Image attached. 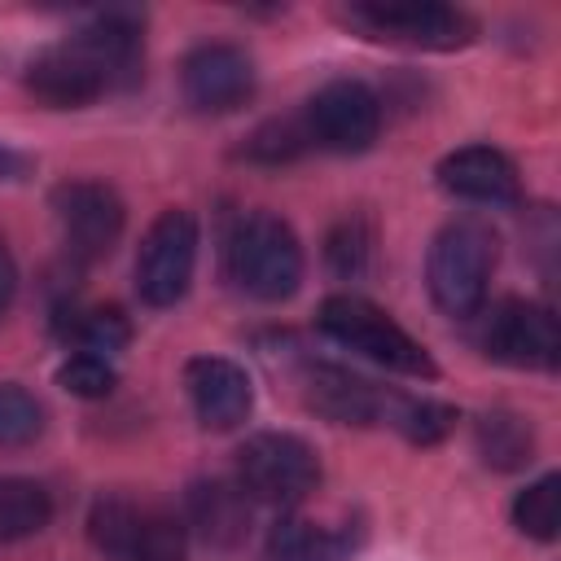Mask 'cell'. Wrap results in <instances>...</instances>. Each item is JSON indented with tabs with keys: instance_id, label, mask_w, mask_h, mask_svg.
<instances>
[{
	"instance_id": "obj_1",
	"label": "cell",
	"mask_w": 561,
	"mask_h": 561,
	"mask_svg": "<svg viewBox=\"0 0 561 561\" xmlns=\"http://www.w3.org/2000/svg\"><path fill=\"white\" fill-rule=\"evenodd\" d=\"M145 18L131 9L92 13L75 35L39 48L26 61V92L48 110H83L96 96L131 83L145 57Z\"/></svg>"
},
{
	"instance_id": "obj_2",
	"label": "cell",
	"mask_w": 561,
	"mask_h": 561,
	"mask_svg": "<svg viewBox=\"0 0 561 561\" xmlns=\"http://www.w3.org/2000/svg\"><path fill=\"white\" fill-rule=\"evenodd\" d=\"M224 276L237 294L280 302L302 280V245L272 210H241L224 232Z\"/></svg>"
},
{
	"instance_id": "obj_3",
	"label": "cell",
	"mask_w": 561,
	"mask_h": 561,
	"mask_svg": "<svg viewBox=\"0 0 561 561\" xmlns=\"http://www.w3.org/2000/svg\"><path fill=\"white\" fill-rule=\"evenodd\" d=\"M495 263H500L495 232L482 219H451L430 241V259H425L430 298L447 316H473V311H482L486 289H491V276H495Z\"/></svg>"
},
{
	"instance_id": "obj_4",
	"label": "cell",
	"mask_w": 561,
	"mask_h": 561,
	"mask_svg": "<svg viewBox=\"0 0 561 561\" xmlns=\"http://www.w3.org/2000/svg\"><path fill=\"white\" fill-rule=\"evenodd\" d=\"M316 324L337 346H346V351H355V355H364V359H373L399 377H434L438 373L430 351L403 324H394L377 302H368L359 294H329L320 302Z\"/></svg>"
},
{
	"instance_id": "obj_5",
	"label": "cell",
	"mask_w": 561,
	"mask_h": 561,
	"mask_svg": "<svg viewBox=\"0 0 561 561\" xmlns=\"http://www.w3.org/2000/svg\"><path fill=\"white\" fill-rule=\"evenodd\" d=\"M184 535L188 530L171 508L123 491L101 495L88 513V539L114 561H180Z\"/></svg>"
},
{
	"instance_id": "obj_6",
	"label": "cell",
	"mask_w": 561,
	"mask_h": 561,
	"mask_svg": "<svg viewBox=\"0 0 561 561\" xmlns=\"http://www.w3.org/2000/svg\"><path fill=\"white\" fill-rule=\"evenodd\" d=\"M237 486L254 504L294 508L320 486V456L307 438L285 430L250 434L237 447Z\"/></svg>"
},
{
	"instance_id": "obj_7",
	"label": "cell",
	"mask_w": 561,
	"mask_h": 561,
	"mask_svg": "<svg viewBox=\"0 0 561 561\" xmlns=\"http://www.w3.org/2000/svg\"><path fill=\"white\" fill-rule=\"evenodd\" d=\"M197 267V219L180 206L162 210L136 250V294L145 307H175Z\"/></svg>"
},
{
	"instance_id": "obj_8",
	"label": "cell",
	"mask_w": 561,
	"mask_h": 561,
	"mask_svg": "<svg viewBox=\"0 0 561 561\" xmlns=\"http://www.w3.org/2000/svg\"><path fill=\"white\" fill-rule=\"evenodd\" d=\"M342 22L368 39L434 48V53L465 48L478 35L473 18L451 4H351L342 9Z\"/></svg>"
},
{
	"instance_id": "obj_9",
	"label": "cell",
	"mask_w": 561,
	"mask_h": 561,
	"mask_svg": "<svg viewBox=\"0 0 561 561\" xmlns=\"http://www.w3.org/2000/svg\"><path fill=\"white\" fill-rule=\"evenodd\" d=\"M302 131L316 149L329 153H364L381 131V101L359 79H329L302 105Z\"/></svg>"
},
{
	"instance_id": "obj_10",
	"label": "cell",
	"mask_w": 561,
	"mask_h": 561,
	"mask_svg": "<svg viewBox=\"0 0 561 561\" xmlns=\"http://www.w3.org/2000/svg\"><path fill=\"white\" fill-rule=\"evenodd\" d=\"M53 219L66 254L75 263H96L118 245L127 210L123 197L101 180H61L53 188Z\"/></svg>"
},
{
	"instance_id": "obj_11",
	"label": "cell",
	"mask_w": 561,
	"mask_h": 561,
	"mask_svg": "<svg viewBox=\"0 0 561 561\" xmlns=\"http://www.w3.org/2000/svg\"><path fill=\"white\" fill-rule=\"evenodd\" d=\"M482 355L508 368H557L561 359V333L557 316L543 302L530 298H504L482 316L478 329Z\"/></svg>"
},
{
	"instance_id": "obj_12",
	"label": "cell",
	"mask_w": 561,
	"mask_h": 561,
	"mask_svg": "<svg viewBox=\"0 0 561 561\" xmlns=\"http://www.w3.org/2000/svg\"><path fill=\"white\" fill-rule=\"evenodd\" d=\"M180 88L197 114H232L254 96V61L237 44H197L180 61Z\"/></svg>"
},
{
	"instance_id": "obj_13",
	"label": "cell",
	"mask_w": 561,
	"mask_h": 561,
	"mask_svg": "<svg viewBox=\"0 0 561 561\" xmlns=\"http://www.w3.org/2000/svg\"><path fill=\"white\" fill-rule=\"evenodd\" d=\"M184 386L193 399V412L206 430H237L254 408L250 373L237 359L224 355H197L184 364Z\"/></svg>"
},
{
	"instance_id": "obj_14",
	"label": "cell",
	"mask_w": 561,
	"mask_h": 561,
	"mask_svg": "<svg viewBox=\"0 0 561 561\" xmlns=\"http://www.w3.org/2000/svg\"><path fill=\"white\" fill-rule=\"evenodd\" d=\"M394 390L342 368V364H311L307 368V408L337 425H386Z\"/></svg>"
},
{
	"instance_id": "obj_15",
	"label": "cell",
	"mask_w": 561,
	"mask_h": 561,
	"mask_svg": "<svg viewBox=\"0 0 561 561\" xmlns=\"http://www.w3.org/2000/svg\"><path fill=\"white\" fill-rule=\"evenodd\" d=\"M184 530H193L210 548H237L250 535L254 500L237 486V478H202L184 491Z\"/></svg>"
},
{
	"instance_id": "obj_16",
	"label": "cell",
	"mask_w": 561,
	"mask_h": 561,
	"mask_svg": "<svg viewBox=\"0 0 561 561\" xmlns=\"http://www.w3.org/2000/svg\"><path fill=\"white\" fill-rule=\"evenodd\" d=\"M438 184L460 197V202H478V206H513L522 184H517V167L508 153L491 149V145H465L451 149L438 162Z\"/></svg>"
},
{
	"instance_id": "obj_17",
	"label": "cell",
	"mask_w": 561,
	"mask_h": 561,
	"mask_svg": "<svg viewBox=\"0 0 561 561\" xmlns=\"http://www.w3.org/2000/svg\"><path fill=\"white\" fill-rule=\"evenodd\" d=\"M359 539L364 530L351 522L329 526V522L289 513V517H276V526L267 530L263 557L267 561H351L359 552Z\"/></svg>"
},
{
	"instance_id": "obj_18",
	"label": "cell",
	"mask_w": 561,
	"mask_h": 561,
	"mask_svg": "<svg viewBox=\"0 0 561 561\" xmlns=\"http://www.w3.org/2000/svg\"><path fill=\"white\" fill-rule=\"evenodd\" d=\"M473 443H478V456L491 469H500V473L526 469L535 460V434H530V425L517 412H486V416H478Z\"/></svg>"
},
{
	"instance_id": "obj_19",
	"label": "cell",
	"mask_w": 561,
	"mask_h": 561,
	"mask_svg": "<svg viewBox=\"0 0 561 561\" xmlns=\"http://www.w3.org/2000/svg\"><path fill=\"white\" fill-rule=\"evenodd\" d=\"M53 495L35 478H0V543L31 539L48 526Z\"/></svg>"
},
{
	"instance_id": "obj_20",
	"label": "cell",
	"mask_w": 561,
	"mask_h": 561,
	"mask_svg": "<svg viewBox=\"0 0 561 561\" xmlns=\"http://www.w3.org/2000/svg\"><path fill=\"white\" fill-rule=\"evenodd\" d=\"M57 333L75 351H88V355H105L110 359L114 351L127 346L131 324H127V316L118 307H70V311H61Z\"/></svg>"
},
{
	"instance_id": "obj_21",
	"label": "cell",
	"mask_w": 561,
	"mask_h": 561,
	"mask_svg": "<svg viewBox=\"0 0 561 561\" xmlns=\"http://www.w3.org/2000/svg\"><path fill=\"white\" fill-rule=\"evenodd\" d=\"M513 526L526 539H539V543H552L557 539V526H561V478L557 473H543L539 482H530L526 491H517V500H513Z\"/></svg>"
},
{
	"instance_id": "obj_22",
	"label": "cell",
	"mask_w": 561,
	"mask_h": 561,
	"mask_svg": "<svg viewBox=\"0 0 561 561\" xmlns=\"http://www.w3.org/2000/svg\"><path fill=\"white\" fill-rule=\"evenodd\" d=\"M386 425H394V430H399L408 443L430 447V443H438V438H447V434L456 430V408H447V403H438V399H412V394H394Z\"/></svg>"
},
{
	"instance_id": "obj_23",
	"label": "cell",
	"mask_w": 561,
	"mask_h": 561,
	"mask_svg": "<svg viewBox=\"0 0 561 561\" xmlns=\"http://www.w3.org/2000/svg\"><path fill=\"white\" fill-rule=\"evenodd\" d=\"M44 403L18 381H0V447H31L44 434Z\"/></svg>"
},
{
	"instance_id": "obj_24",
	"label": "cell",
	"mask_w": 561,
	"mask_h": 561,
	"mask_svg": "<svg viewBox=\"0 0 561 561\" xmlns=\"http://www.w3.org/2000/svg\"><path fill=\"white\" fill-rule=\"evenodd\" d=\"M324 259H329V267H333L337 276L359 280V276L368 272V263H373V228H368L364 219H355V215L342 219V224L329 232Z\"/></svg>"
},
{
	"instance_id": "obj_25",
	"label": "cell",
	"mask_w": 561,
	"mask_h": 561,
	"mask_svg": "<svg viewBox=\"0 0 561 561\" xmlns=\"http://www.w3.org/2000/svg\"><path fill=\"white\" fill-rule=\"evenodd\" d=\"M302 149H311L307 131H302V118H267L250 140H245V158L254 162H267V167H280V162H294Z\"/></svg>"
},
{
	"instance_id": "obj_26",
	"label": "cell",
	"mask_w": 561,
	"mask_h": 561,
	"mask_svg": "<svg viewBox=\"0 0 561 561\" xmlns=\"http://www.w3.org/2000/svg\"><path fill=\"white\" fill-rule=\"evenodd\" d=\"M57 381H61V390H70V394H79V399H105V394L114 390L118 373H114V364H110L105 355L75 351V355L57 368Z\"/></svg>"
},
{
	"instance_id": "obj_27",
	"label": "cell",
	"mask_w": 561,
	"mask_h": 561,
	"mask_svg": "<svg viewBox=\"0 0 561 561\" xmlns=\"http://www.w3.org/2000/svg\"><path fill=\"white\" fill-rule=\"evenodd\" d=\"M13 294H18V267H13V254L0 245V320H4V311L13 302Z\"/></svg>"
},
{
	"instance_id": "obj_28",
	"label": "cell",
	"mask_w": 561,
	"mask_h": 561,
	"mask_svg": "<svg viewBox=\"0 0 561 561\" xmlns=\"http://www.w3.org/2000/svg\"><path fill=\"white\" fill-rule=\"evenodd\" d=\"M22 171H26V158H22L18 149L0 145V180H13V175H22Z\"/></svg>"
}]
</instances>
